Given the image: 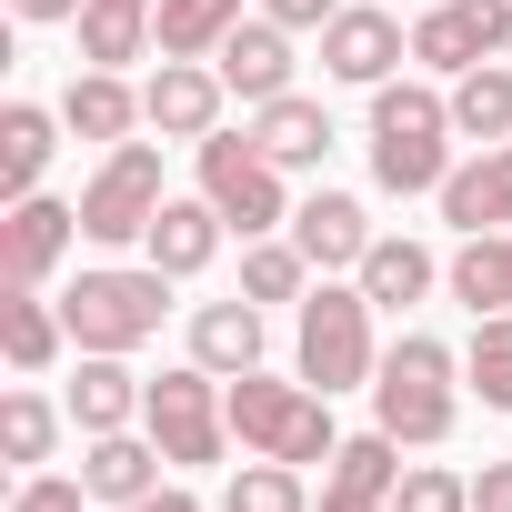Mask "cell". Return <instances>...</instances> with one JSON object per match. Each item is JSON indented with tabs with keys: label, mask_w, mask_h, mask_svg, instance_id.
I'll use <instances>...</instances> for the list:
<instances>
[{
	"label": "cell",
	"mask_w": 512,
	"mask_h": 512,
	"mask_svg": "<svg viewBox=\"0 0 512 512\" xmlns=\"http://www.w3.org/2000/svg\"><path fill=\"white\" fill-rule=\"evenodd\" d=\"M452 91L432 81H382L372 91V181L392 201H432L452 181Z\"/></svg>",
	"instance_id": "6da1fadb"
},
{
	"label": "cell",
	"mask_w": 512,
	"mask_h": 512,
	"mask_svg": "<svg viewBox=\"0 0 512 512\" xmlns=\"http://www.w3.org/2000/svg\"><path fill=\"white\" fill-rule=\"evenodd\" d=\"M372 422H382L402 452L452 442V422H462V362H452V342L402 332V342L382 352V372H372Z\"/></svg>",
	"instance_id": "7a4b0ae2"
},
{
	"label": "cell",
	"mask_w": 512,
	"mask_h": 512,
	"mask_svg": "<svg viewBox=\"0 0 512 512\" xmlns=\"http://www.w3.org/2000/svg\"><path fill=\"white\" fill-rule=\"evenodd\" d=\"M292 362H302L312 392H372L382 342H372V302H362V282H312V292H302Z\"/></svg>",
	"instance_id": "3957f363"
},
{
	"label": "cell",
	"mask_w": 512,
	"mask_h": 512,
	"mask_svg": "<svg viewBox=\"0 0 512 512\" xmlns=\"http://www.w3.org/2000/svg\"><path fill=\"white\" fill-rule=\"evenodd\" d=\"M231 442L262 452V462H332L342 432H332V392L312 382H272V372H241L231 382Z\"/></svg>",
	"instance_id": "277c9868"
},
{
	"label": "cell",
	"mask_w": 512,
	"mask_h": 512,
	"mask_svg": "<svg viewBox=\"0 0 512 512\" xmlns=\"http://www.w3.org/2000/svg\"><path fill=\"white\" fill-rule=\"evenodd\" d=\"M191 161H201V201L241 231V241H272V231H292V171L251 141V131H211V141H191Z\"/></svg>",
	"instance_id": "5b68a950"
},
{
	"label": "cell",
	"mask_w": 512,
	"mask_h": 512,
	"mask_svg": "<svg viewBox=\"0 0 512 512\" xmlns=\"http://www.w3.org/2000/svg\"><path fill=\"white\" fill-rule=\"evenodd\" d=\"M161 312H171V272H121V262H91L71 292H61V322H71V342L81 352H141L151 332H161Z\"/></svg>",
	"instance_id": "8992f818"
},
{
	"label": "cell",
	"mask_w": 512,
	"mask_h": 512,
	"mask_svg": "<svg viewBox=\"0 0 512 512\" xmlns=\"http://www.w3.org/2000/svg\"><path fill=\"white\" fill-rule=\"evenodd\" d=\"M141 432L171 452V472H201V462H221V442H231V382H221V372H201V362H171V372H151Z\"/></svg>",
	"instance_id": "52a82bcc"
},
{
	"label": "cell",
	"mask_w": 512,
	"mask_h": 512,
	"mask_svg": "<svg viewBox=\"0 0 512 512\" xmlns=\"http://www.w3.org/2000/svg\"><path fill=\"white\" fill-rule=\"evenodd\" d=\"M161 151L151 141H121V151H101V171L81 181V241L91 251H131L151 221H161Z\"/></svg>",
	"instance_id": "ba28073f"
},
{
	"label": "cell",
	"mask_w": 512,
	"mask_h": 512,
	"mask_svg": "<svg viewBox=\"0 0 512 512\" xmlns=\"http://www.w3.org/2000/svg\"><path fill=\"white\" fill-rule=\"evenodd\" d=\"M502 51H512V0H432L412 21V61L442 71V81H462V71H482Z\"/></svg>",
	"instance_id": "9c48e42d"
},
{
	"label": "cell",
	"mask_w": 512,
	"mask_h": 512,
	"mask_svg": "<svg viewBox=\"0 0 512 512\" xmlns=\"http://www.w3.org/2000/svg\"><path fill=\"white\" fill-rule=\"evenodd\" d=\"M71 241H81V201H51V191L11 201V211H0V282H11V292H41V282L71 262Z\"/></svg>",
	"instance_id": "30bf717a"
},
{
	"label": "cell",
	"mask_w": 512,
	"mask_h": 512,
	"mask_svg": "<svg viewBox=\"0 0 512 512\" xmlns=\"http://www.w3.org/2000/svg\"><path fill=\"white\" fill-rule=\"evenodd\" d=\"M402 61H412V31H402L392 11H372V0H342V11H332V31H322V81L382 91Z\"/></svg>",
	"instance_id": "8fae6325"
},
{
	"label": "cell",
	"mask_w": 512,
	"mask_h": 512,
	"mask_svg": "<svg viewBox=\"0 0 512 512\" xmlns=\"http://www.w3.org/2000/svg\"><path fill=\"white\" fill-rule=\"evenodd\" d=\"M221 101H231L221 61H161V71L141 81V111H151L161 141H211V131H221Z\"/></svg>",
	"instance_id": "7c38bea8"
},
{
	"label": "cell",
	"mask_w": 512,
	"mask_h": 512,
	"mask_svg": "<svg viewBox=\"0 0 512 512\" xmlns=\"http://www.w3.org/2000/svg\"><path fill=\"white\" fill-rule=\"evenodd\" d=\"M392 492H402V442L372 422V432H352L332 452V482H322L312 512H392Z\"/></svg>",
	"instance_id": "4fadbf2b"
},
{
	"label": "cell",
	"mask_w": 512,
	"mask_h": 512,
	"mask_svg": "<svg viewBox=\"0 0 512 512\" xmlns=\"http://www.w3.org/2000/svg\"><path fill=\"white\" fill-rule=\"evenodd\" d=\"M432 201H442V221H452L462 241H472V231H512V141L452 161V181H442Z\"/></svg>",
	"instance_id": "5bb4252c"
},
{
	"label": "cell",
	"mask_w": 512,
	"mask_h": 512,
	"mask_svg": "<svg viewBox=\"0 0 512 512\" xmlns=\"http://www.w3.org/2000/svg\"><path fill=\"white\" fill-rule=\"evenodd\" d=\"M221 231H231V221H221L201 191H191V201H161V221L141 231V262L171 272V282H201V272L221 262Z\"/></svg>",
	"instance_id": "9a60e30c"
},
{
	"label": "cell",
	"mask_w": 512,
	"mask_h": 512,
	"mask_svg": "<svg viewBox=\"0 0 512 512\" xmlns=\"http://www.w3.org/2000/svg\"><path fill=\"white\" fill-rule=\"evenodd\" d=\"M292 241L312 251V272H362V251L382 231H372V211L352 191H312V201H292Z\"/></svg>",
	"instance_id": "2e32d148"
},
{
	"label": "cell",
	"mask_w": 512,
	"mask_h": 512,
	"mask_svg": "<svg viewBox=\"0 0 512 512\" xmlns=\"http://www.w3.org/2000/svg\"><path fill=\"white\" fill-rule=\"evenodd\" d=\"M141 402H151V382L131 372V352H81V382H71V422H81V442H91V432H131Z\"/></svg>",
	"instance_id": "e0dca14e"
},
{
	"label": "cell",
	"mask_w": 512,
	"mask_h": 512,
	"mask_svg": "<svg viewBox=\"0 0 512 512\" xmlns=\"http://www.w3.org/2000/svg\"><path fill=\"white\" fill-rule=\"evenodd\" d=\"M161 472H171V452L151 442V432H91V452H81V482H91V502H141V492H161Z\"/></svg>",
	"instance_id": "ac0fdd59"
},
{
	"label": "cell",
	"mask_w": 512,
	"mask_h": 512,
	"mask_svg": "<svg viewBox=\"0 0 512 512\" xmlns=\"http://www.w3.org/2000/svg\"><path fill=\"white\" fill-rule=\"evenodd\" d=\"M211 61H221L231 101H251V111L292 91V31H282V21H241V31H231V41H221Z\"/></svg>",
	"instance_id": "d6986e66"
},
{
	"label": "cell",
	"mask_w": 512,
	"mask_h": 512,
	"mask_svg": "<svg viewBox=\"0 0 512 512\" xmlns=\"http://www.w3.org/2000/svg\"><path fill=\"white\" fill-rule=\"evenodd\" d=\"M262 342H272V332H262V302H241V292L191 312V362H201V372H221V382L262 372Z\"/></svg>",
	"instance_id": "ffe728a7"
},
{
	"label": "cell",
	"mask_w": 512,
	"mask_h": 512,
	"mask_svg": "<svg viewBox=\"0 0 512 512\" xmlns=\"http://www.w3.org/2000/svg\"><path fill=\"white\" fill-rule=\"evenodd\" d=\"M61 121H71V141H101V151H121L151 111H141V91L121 81V71H71V91H61Z\"/></svg>",
	"instance_id": "44dd1931"
},
{
	"label": "cell",
	"mask_w": 512,
	"mask_h": 512,
	"mask_svg": "<svg viewBox=\"0 0 512 512\" xmlns=\"http://www.w3.org/2000/svg\"><path fill=\"white\" fill-rule=\"evenodd\" d=\"M352 282H362V302H372V312H412V302L442 282V262H432V241H412V231H382V241L362 251V272H352Z\"/></svg>",
	"instance_id": "7402d4cb"
},
{
	"label": "cell",
	"mask_w": 512,
	"mask_h": 512,
	"mask_svg": "<svg viewBox=\"0 0 512 512\" xmlns=\"http://www.w3.org/2000/svg\"><path fill=\"white\" fill-rule=\"evenodd\" d=\"M251 141H262L282 171H322V161H332V111L302 101V91H282V101L251 111Z\"/></svg>",
	"instance_id": "603a6c76"
},
{
	"label": "cell",
	"mask_w": 512,
	"mask_h": 512,
	"mask_svg": "<svg viewBox=\"0 0 512 512\" xmlns=\"http://www.w3.org/2000/svg\"><path fill=\"white\" fill-rule=\"evenodd\" d=\"M61 111H41V101H11V111H0V191H11V201H31L41 191V171H51V151H61Z\"/></svg>",
	"instance_id": "cb8c5ba5"
},
{
	"label": "cell",
	"mask_w": 512,
	"mask_h": 512,
	"mask_svg": "<svg viewBox=\"0 0 512 512\" xmlns=\"http://www.w3.org/2000/svg\"><path fill=\"white\" fill-rule=\"evenodd\" d=\"M0 352H11V372H21V382H41V372L71 352L61 302H41V292H0Z\"/></svg>",
	"instance_id": "d4e9b609"
},
{
	"label": "cell",
	"mask_w": 512,
	"mask_h": 512,
	"mask_svg": "<svg viewBox=\"0 0 512 512\" xmlns=\"http://www.w3.org/2000/svg\"><path fill=\"white\" fill-rule=\"evenodd\" d=\"M442 282H452V302L482 322V312H512V231H472L452 262H442Z\"/></svg>",
	"instance_id": "484cf974"
},
{
	"label": "cell",
	"mask_w": 512,
	"mask_h": 512,
	"mask_svg": "<svg viewBox=\"0 0 512 512\" xmlns=\"http://www.w3.org/2000/svg\"><path fill=\"white\" fill-rule=\"evenodd\" d=\"M231 31H241V0H161V11H151L161 61H211Z\"/></svg>",
	"instance_id": "4316f807"
},
{
	"label": "cell",
	"mask_w": 512,
	"mask_h": 512,
	"mask_svg": "<svg viewBox=\"0 0 512 512\" xmlns=\"http://www.w3.org/2000/svg\"><path fill=\"white\" fill-rule=\"evenodd\" d=\"M81 71H131L141 51H161L151 41V11H121V0H81Z\"/></svg>",
	"instance_id": "83f0119b"
},
{
	"label": "cell",
	"mask_w": 512,
	"mask_h": 512,
	"mask_svg": "<svg viewBox=\"0 0 512 512\" xmlns=\"http://www.w3.org/2000/svg\"><path fill=\"white\" fill-rule=\"evenodd\" d=\"M312 292V251L292 241V231H272V241H241V302H302Z\"/></svg>",
	"instance_id": "f1b7e54d"
},
{
	"label": "cell",
	"mask_w": 512,
	"mask_h": 512,
	"mask_svg": "<svg viewBox=\"0 0 512 512\" xmlns=\"http://www.w3.org/2000/svg\"><path fill=\"white\" fill-rule=\"evenodd\" d=\"M452 131H462V141H482V151H492V141H512V71H502V61H482V71H462V81H452Z\"/></svg>",
	"instance_id": "f546056e"
},
{
	"label": "cell",
	"mask_w": 512,
	"mask_h": 512,
	"mask_svg": "<svg viewBox=\"0 0 512 512\" xmlns=\"http://www.w3.org/2000/svg\"><path fill=\"white\" fill-rule=\"evenodd\" d=\"M61 412H71V402H51V392H31V382H21L11 402H0V452H11L21 472H41V462L61 452Z\"/></svg>",
	"instance_id": "4dcf8cb0"
},
{
	"label": "cell",
	"mask_w": 512,
	"mask_h": 512,
	"mask_svg": "<svg viewBox=\"0 0 512 512\" xmlns=\"http://www.w3.org/2000/svg\"><path fill=\"white\" fill-rule=\"evenodd\" d=\"M221 512H312V482H302V462H262V452H251L231 472Z\"/></svg>",
	"instance_id": "1f68e13d"
},
{
	"label": "cell",
	"mask_w": 512,
	"mask_h": 512,
	"mask_svg": "<svg viewBox=\"0 0 512 512\" xmlns=\"http://www.w3.org/2000/svg\"><path fill=\"white\" fill-rule=\"evenodd\" d=\"M462 382L482 392V412H512V312H482V322H472Z\"/></svg>",
	"instance_id": "d6a6232c"
},
{
	"label": "cell",
	"mask_w": 512,
	"mask_h": 512,
	"mask_svg": "<svg viewBox=\"0 0 512 512\" xmlns=\"http://www.w3.org/2000/svg\"><path fill=\"white\" fill-rule=\"evenodd\" d=\"M392 512H472V482H462L452 462H402V492H392Z\"/></svg>",
	"instance_id": "836d02e7"
},
{
	"label": "cell",
	"mask_w": 512,
	"mask_h": 512,
	"mask_svg": "<svg viewBox=\"0 0 512 512\" xmlns=\"http://www.w3.org/2000/svg\"><path fill=\"white\" fill-rule=\"evenodd\" d=\"M91 502V482H61V472H21V492H11V512H81Z\"/></svg>",
	"instance_id": "e575fe53"
},
{
	"label": "cell",
	"mask_w": 512,
	"mask_h": 512,
	"mask_svg": "<svg viewBox=\"0 0 512 512\" xmlns=\"http://www.w3.org/2000/svg\"><path fill=\"white\" fill-rule=\"evenodd\" d=\"M332 11L342 0H262V21H282V31H332Z\"/></svg>",
	"instance_id": "d590c367"
},
{
	"label": "cell",
	"mask_w": 512,
	"mask_h": 512,
	"mask_svg": "<svg viewBox=\"0 0 512 512\" xmlns=\"http://www.w3.org/2000/svg\"><path fill=\"white\" fill-rule=\"evenodd\" d=\"M472 512H512V462H482V482H472Z\"/></svg>",
	"instance_id": "8d00e7d4"
},
{
	"label": "cell",
	"mask_w": 512,
	"mask_h": 512,
	"mask_svg": "<svg viewBox=\"0 0 512 512\" xmlns=\"http://www.w3.org/2000/svg\"><path fill=\"white\" fill-rule=\"evenodd\" d=\"M121 512H201V492H191V482H161V492H141V502H121Z\"/></svg>",
	"instance_id": "74e56055"
},
{
	"label": "cell",
	"mask_w": 512,
	"mask_h": 512,
	"mask_svg": "<svg viewBox=\"0 0 512 512\" xmlns=\"http://www.w3.org/2000/svg\"><path fill=\"white\" fill-rule=\"evenodd\" d=\"M11 21H81V0H11Z\"/></svg>",
	"instance_id": "f35d334b"
},
{
	"label": "cell",
	"mask_w": 512,
	"mask_h": 512,
	"mask_svg": "<svg viewBox=\"0 0 512 512\" xmlns=\"http://www.w3.org/2000/svg\"><path fill=\"white\" fill-rule=\"evenodd\" d=\"M121 11H161V0H121Z\"/></svg>",
	"instance_id": "ab89813d"
},
{
	"label": "cell",
	"mask_w": 512,
	"mask_h": 512,
	"mask_svg": "<svg viewBox=\"0 0 512 512\" xmlns=\"http://www.w3.org/2000/svg\"><path fill=\"white\" fill-rule=\"evenodd\" d=\"M422 11H432V0H422Z\"/></svg>",
	"instance_id": "60d3db41"
}]
</instances>
